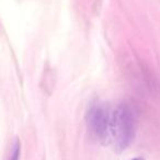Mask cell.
Instances as JSON below:
<instances>
[{
  "mask_svg": "<svg viewBox=\"0 0 160 160\" xmlns=\"http://www.w3.org/2000/svg\"><path fill=\"white\" fill-rule=\"evenodd\" d=\"M112 113L105 103L97 102L90 105L86 115L89 132L96 139L103 142L109 138Z\"/></svg>",
  "mask_w": 160,
  "mask_h": 160,
  "instance_id": "obj_2",
  "label": "cell"
},
{
  "mask_svg": "<svg viewBox=\"0 0 160 160\" xmlns=\"http://www.w3.org/2000/svg\"><path fill=\"white\" fill-rule=\"evenodd\" d=\"M132 160H142L140 158H134V159H132Z\"/></svg>",
  "mask_w": 160,
  "mask_h": 160,
  "instance_id": "obj_4",
  "label": "cell"
},
{
  "mask_svg": "<svg viewBox=\"0 0 160 160\" xmlns=\"http://www.w3.org/2000/svg\"><path fill=\"white\" fill-rule=\"evenodd\" d=\"M136 132V115L127 103L120 104L111 116L109 138L116 151H123L132 144Z\"/></svg>",
  "mask_w": 160,
  "mask_h": 160,
  "instance_id": "obj_1",
  "label": "cell"
},
{
  "mask_svg": "<svg viewBox=\"0 0 160 160\" xmlns=\"http://www.w3.org/2000/svg\"><path fill=\"white\" fill-rule=\"evenodd\" d=\"M20 151H21V145L20 140L16 139L13 142V146H12L11 155H10L9 160H19L20 159Z\"/></svg>",
  "mask_w": 160,
  "mask_h": 160,
  "instance_id": "obj_3",
  "label": "cell"
}]
</instances>
